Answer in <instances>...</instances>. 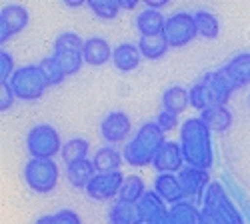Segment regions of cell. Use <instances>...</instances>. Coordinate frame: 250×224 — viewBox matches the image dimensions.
I'll return each mask as SVG.
<instances>
[{
    "instance_id": "cell-32",
    "label": "cell",
    "mask_w": 250,
    "mask_h": 224,
    "mask_svg": "<svg viewBox=\"0 0 250 224\" xmlns=\"http://www.w3.org/2000/svg\"><path fill=\"white\" fill-rule=\"evenodd\" d=\"M86 6L102 20H112L122 10L120 0H88Z\"/></svg>"
},
{
    "instance_id": "cell-11",
    "label": "cell",
    "mask_w": 250,
    "mask_h": 224,
    "mask_svg": "<svg viewBox=\"0 0 250 224\" xmlns=\"http://www.w3.org/2000/svg\"><path fill=\"white\" fill-rule=\"evenodd\" d=\"M28 10L22 4H4L0 8V42H6L28 24Z\"/></svg>"
},
{
    "instance_id": "cell-2",
    "label": "cell",
    "mask_w": 250,
    "mask_h": 224,
    "mask_svg": "<svg viewBox=\"0 0 250 224\" xmlns=\"http://www.w3.org/2000/svg\"><path fill=\"white\" fill-rule=\"evenodd\" d=\"M166 142L164 130L156 124V122H144V124L136 130V134L124 144L122 156L124 162H128L130 166H148L160 146Z\"/></svg>"
},
{
    "instance_id": "cell-20",
    "label": "cell",
    "mask_w": 250,
    "mask_h": 224,
    "mask_svg": "<svg viewBox=\"0 0 250 224\" xmlns=\"http://www.w3.org/2000/svg\"><path fill=\"white\" fill-rule=\"evenodd\" d=\"M200 118L212 132H226L232 126V112L226 104H212L200 112Z\"/></svg>"
},
{
    "instance_id": "cell-4",
    "label": "cell",
    "mask_w": 250,
    "mask_h": 224,
    "mask_svg": "<svg viewBox=\"0 0 250 224\" xmlns=\"http://www.w3.org/2000/svg\"><path fill=\"white\" fill-rule=\"evenodd\" d=\"M52 56L64 68L66 76H72L84 64V40L76 32H60L52 44Z\"/></svg>"
},
{
    "instance_id": "cell-5",
    "label": "cell",
    "mask_w": 250,
    "mask_h": 224,
    "mask_svg": "<svg viewBox=\"0 0 250 224\" xmlns=\"http://www.w3.org/2000/svg\"><path fill=\"white\" fill-rule=\"evenodd\" d=\"M202 208H206L210 214H214L220 224H244L242 214L234 206L230 196L226 194L224 186L216 180H212L210 184H208V188L202 196Z\"/></svg>"
},
{
    "instance_id": "cell-9",
    "label": "cell",
    "mask_w": 250,
    "mask_h": 224,
    "mask_svg": "<svg viewBox=\"0 0 250 224\" xmlns=\"http://www.w3.org/2000/svg\"><path fill=\"white\" fill-rule=\"evenodd\" d=\"M132 134V122L130 116L122 110H112L100 122V136L108 144H122L128 142V136Z\"/></svg>"
},
{
    "instance_id": "cell-21",
    "label": "cell",
    "mask_w": 250,
    "mask_h": 224,
    "mask_svg": "<svg viewBox=\"0 0 250 224\" xmlns=\"http://www.w3.org/2000/svg\"><path fill=\"white\" fill-rule=\"evenodd\" d=\"M166 26V18L162 16L160 10L154 8H144L142 12L136 14V30L140 36H156L162 34Z\"/></svg>"
},
{
    "instance_id": "cell-37",
    "label": "cell",
    "mask_w": 250,
    "mask_h": 224,
    "mask_svg": "<svg viewBox=\"0 0 250 224\" xmlns=\"http://www.w3.org/2000/svg\"><path fill=\"white\" fill-rule=\"evenodd\" d=\"M14 100H16V96H14V92H12V88H10V84H8V80L6 82H0V110H8L12 104H14Z\"/></svg>"
},
{
    "instance_id": "cell-39",
    "label": "cell",
    "mask_w": 250,
    "mask_h": 224,
    "mask_svg": "<svg viewBox=\"0 0 250 224\" xmlns=\"http://www.w3.org/2000/svg\"><path fill=\"white\" fill-rule=\"evenodd\" d=\"M168 2L166 0H146V8H154V10H158L160 6H166Z\"/></svg>"
},
{
    "instance_id": "cell-38",
    "label": "cell",
    "mask_w": 250,
    "mask_h": 224,
    "mask_svg": "<svg viewBox=\"0 0 250 224\" xmlns=\"http://www.w3.org/2000/svg\"><path fill=\"white\" fill-rule=\"evenodd\" d=\"M198 224H220V222H218V218L214 214H210L206 208H200V220H198Z\"/></svg>"
},
{
    "instance_id": "cell-31",
    "label": "cell",
    "mask_w": 250,
    "mask_h": 224,
    "mask_svg": "<svg viewBox=\"0 0 250 224\" xmlns=\"http://www.w3.org/2000/svg\"><path fill=\"white\" fill-rule=\"evenodd\" d=\"M188 100H190V106L194 110H200V112L214 104V98L210 94V88H208V84L204 82L202 78L198 80L196 84H192V88L188 90Z\"/></svg>"
},
{
    "instance_id": "cell-33",
    "label": "cell",
    "mask_w": 250,
    "mask_h": 224,
    "mask_svg": "<svg viewBox=\"0 0 250 224\" xmlns=\"http://www.w3.org/2000/svg\"><path fill=\"white\" fill-rule=\"evenodd\" d=\"M38 66H40V70H42V74L46 76V80H48V84H50V86L60 84L62 80L66 78L64 68L58 64V60H56L54 56H46V58H42V60L38 62Z\"/></svg>"
},
{
    "instance_id": "cell-13",
    "label": "cell",
    "mask_w": 250,
    "mask_h": 224,
    "mask_svg": "<svg viewBox=\"0 0 250 224\" xmlns=\"http://www.w3.org/2000/svg\"><path fill=\"white\" fill-rule=\"evenodd\" d=\"M220 70L224 72L234 90L250 84V50L232 56L224 66H220Z\"/></svg>"
},
{
    "instance_id": "cell-16",
    "label": "cell",
    "mask_w": 250,
    "mask_h": 224,
    "mask_svg": "<svg viewBox=\"0 0 250 224\" xmlns=\"http://www.w3.org/2000/svg\"><path fill=\"white\" fill-rule=\"evenodd\" d=\"M114 48L108 44L106 38L102 36H90L84 40V64L90 66H102L108 60H112Z\"/></svg>"
},
{
    "instance_id": "cell-17",
    "label": "cell",
    "mask_w": 250,
    "mask_h": 224,
    "mask_svg": "<svg viewBox=\"0 0 250 224\" xmlns=\"http://www.w3.org/2000/svg\"><path fill=\"white\" fill-rule=\"evenodd\" d=\"M140 48L138 44H132V42H122V44H116L114 46V52H112V64L116 70L120 72H132L138 68L140 64Z\"/></svg>"
},
{
    "instance_id": "cell-22",
    "label": "cell",
    "mask_w": 250,
    "mask_h": 224,
    "mask_svg": "<svg viewBox=\"0 0 250 224\" xmlns=\"http://www.w3.org/2000/svg\"><path fill=\"white\" fill-rule=\"evenodd\" d=\"M94 174H96V168L92 164V160H88V158L78 160V162H74V164L66 166V180H68V184L74 186V188H80V190H84L88 186V182L92 180Z\"/></svg>"
},
{
    "instance_id": "cell-23",
    "label": "cell",
    "mask_w": 250,
    "mask_h": 224,
    "mask_svg": "<svg viewBox=\"0 0 250 224\" xmlns=\"http://www.w3.org/2000/svg\"><path fill=\"white\" fill-rule=\"evenodd\" d=\"M124 162V156L122 152L116 148V146H102L94 152V158H92V164L96 168V172H114V170H120V164Z\"/></svg>"
},
{
    "instance_id": "cell-19",
    "label": "cell",
    "mask_w": 250,
    "mask_h": 224,
    "mask_svg": "<svg viewBox=\"0 0 250 224\" xmlns=\"http://www.w3.org/2000/svg\"><path fill=\"white\" fill-rule=\"evenodd\" d=\"M202 80L208 84V88H210V94L214 98V104H226L228 100H230L232 92H236L220 68H216L212 72H206L202 76Z\"/></svg>"
},
{
    "instance_id": "cell-30",
    "label": "cell",
    "mask_w": 250,
    "mask_h": 224,
    "mask_svg": "<svg viewBox=\"0 0 250 224\" xmlns=\"http://www.w3.org/2000/svg\"><path fill=\"white\" fill-rule=\"evenodd\" d=\"M170 218L174 224H198L200 208H196L188 200H180L170 206Z\"/></svg>"
},
{
    "instance_id": "cell-28",
    "label": "cell",
    "mask_w": 250,
    "mask_h": 224,
    "mask_svg": "<svg viewBox=\"0 0 250 224\" xmlns=\"http://www.w3.org/2000/svg\"><path fill=\"white\" fill-rule=\"evenodd\" d=\"M138 48L140 54L148 60H158L168 52V42H166L164 34H156V36H140L138 40Z\"/></svg>"
},
{
    "instance_id": "cell-27",
    "label": "cell",
    "mask_w": 250,
    "mask_h": 224,
    "mask_svg": "<svg viewBox=\"0 0 250 224\" xmlns=\"http://www.w3.org/2000/svg\"><path fill=\"white\" fill-rule=\"evenodd\" d=\"M88 152H90V142L86 138H70L62 144V150H60V156L64 160V164H74L78 160H84L88 158Z\"/></svg>"
},
{
    "instance_id": "cell-29",
    "label": "cell",
    "mask_w": 250,
    "mask_h": 224,
    "mask_svg": "<svg viewBox=\"0 0 250 224\" xmlns=\"http://www.w3.org/2000/svg\"><path fill=\"white\" fill-rule=\"evenodd\" d=\"M192 14H194V22H196L198 36H202V38H206V40H214V38H218L220 24H218V18L214 16V12L200 8V10L192 12Z\"/></svg>"
},
{
    "instance_id": "cell-14",
    "label": "cell",
    "mask_w": 250,
    "mask_h": 224,
    "mask_svg": "<svg viewBox=\"0 0 250 224\" xmlns=\"http://www.w3.org/2000/svg\"><path fill=\"white\" fill-rule=\"evenodd\" d=\"M178 180H180V186L184 190L186 196H192V198H200L204 196L208 184H210V174L208 170H202V168H194V166H184L178 174Z\"/></svg>"
},
{
    "instance_id": "cell-15",
    "label": "cell",
    "mask_w": 250,
    "mask_h": 224,
    "mask_svg": "<svg viewBox=\"0 0 250 224\" xmlns=\"http://www.w3.org/2000/svg\"><path fill=\"white\" fill-rule=\"evenodd\" d=\"M138 208H140V214H142V220L144 224H158L164 216H168L170 208L166 206V202L154 192V190H146L138 202Z\"/></svg>"
},
{
    "instance_id": "cell-1",
    "label": "cell",
    "mask_w": 250,
    "mask_h": 224,
    "mask_svg": "<svg viewBox=\"0 0 250 224\" xmlns=\"http://www.w3.org/2000/svg\"><path fill=\"white\" fill-rule=\"evenodd\" d=\"M180 148L186 166L210 170L214 164L212 150V130L208 128L200 116L186 118L180 124Z\"/></svg>"
},
{
    "instance_id": "cell-3",
    "label": "cell",
    "mask_w": 250,
    "mask_h": 224,
    "mask_svg": "<svg viewBox=\"0 0 250 224\" xmlns=\"http://www.w3.org/2000/svg\"><path fill=\"white\" fill-rule=\"evenodd\" d=\"M8 84L18 100H38L50 86L38 64H24L16 68Z\"/></svg>"
},
{
    "instance_id": "cell-26",
    "label": "cell",
    "mask_w": 250,
    "mask_h": 224,
    "mask_svg": "<svg viewBox=\"0 0 250 224\" xmlns=\"http://www.w3.org/2000/svg\"><path fill=\"white\" fill-rule=\"evenodd\" d=\"M188 106H190V100H188V90H186V88L170 86V88H166L162 92V108L164 110H170L174 114H180Z\"/></svg>"
},
{
    "instance_id": "cell-10",
    "label": "cell",
    "mask_w": 250,
    "mask_h": 224,
    "mask_svg": "<svg viewBox=\"0 0 250 224\" xmlns=\"http://www.w3.org/2000/svg\"><path fill=\"white\" fill-rule=\"evenodd\" d=\"M124 176L120 170H114V172H96L92 176V180L88 182V186L84 188L86 196L92 198V200H110V198H116L118 192H120V186L124 182Z\"/></svg>"
},
{
    "instance_id": "cell-12",
    "label": "cell",
    "mask_w": 250,
    "mask_h": 224,
    "mask_svg": "<svg viewBox=\"0 0 250 224\" xmlns=\"http://www.w3.org/2000/svg\"><path fill=\"white\" fill-rule=\"evenodd\" d=\"M152 166L158 170V174H178L186 166L180 142L166 140L160 146V150L156 152V156L152 160Z\"/></svg>"
},
{
    "instance_id": "cell-36",
    "label": "cell",
    "mask_w": 250,
    "mask_h": 224,
    "mask_svg": "<svg viewBox=\"0 0 250 224\" xmlns=\"http://www.w3.org/2000/svg\"><path fill=\"white\" fill-rule=\"evenodd\" d=\"M156 124L164 130V132H170V130H174L176 126H178V114H174V112H170V110H160L158 112V116H156Z\"/></svg>"
},
{
    "instance_id": "cell-41",
    "label": "cell",
    "mask_w": 250,
    "mask_h": 224,
    "mask_svg": "<svg viewBox=\"0 0 250 224\" xmlns=\"http://www.w3.org/2000/svg\"><path fill=\"white\" fill-rule=\"evenodd\" d=\"M82 4H84V2H68V0H66V6H82Z\"/></svg>"
},
{
    "instance_id": "cell-24",
    "label": "cell",
    "mask_w": 250,
    "mask_h": 224,
    "mask_svg": "<svg viewBox=\"0 0 250 224\" xmlns=\"http://www.w3.org/2000/svg\"><path fill=\"white\" fill-rule=\"evenodd\" d=\"M108 218L110 224H144L138 204H132V202L116 200L108 210Z\"/></svg>"
},
{
    "instance_id": "cell-6",
    "label": "cell",
    "mask_w": 250,
    "mask_h": 224,
    "mask_svg": "<svg viewBox=\"0 0 250 224\" xmlns=\"http://www.w3.org/2000/svg\"><path fill=\"white\" fill-rule=\"evenodd\" d=\"M58 164L50 158H30L24 164V182L36 194H48L58 184Z\"/></svg>"
},
{
    "instance_id": "cell-40",
    "label": "cell",
    "mask_w": 250,
    "mask_h": 224,
    "mask_svg": "<svg viewBox=\"0 0 250 224\" xmlns=\"http://www.w3.org/2000/svg\"><path fill=\"white\" fill-rule=\"evenodd\" d=\"M120 6L122 8H134L136 6V0H120Z\"/></svg>"
},
{
    "instance_id": "cell-8",
    "label": "cell",
    "mask_w": 250,
    "mask_h": 224,
    "mask_svg": "<svg viewBox=\"0 0 250 224\" xmlns=\"http://www.w3.org/2000/svg\"><path fill=\"white\" fill-rule=\"evenodd\" d=\"M164 38L168 42L170 48H182L186 44H190L192 40L198 36L196 22H194V14L192 12H174L166 18V26H164Z\"/></svg>"
},
{
    "instance_id": "cell-25",
    "label": "cell",
    "mask_w": 250,
    "mask_h": 224,
    "mask_svg": "<svg viewBox=\"0 0 250 224\" xmlns=\"http://www.w3.org/2000/svg\"><path fill=\"white\" fill-rule=\"evenodd\" d=\"M144 194H146V184H144V180L136 174H130V176H124V182L120 186V192H118L116 200L138 204Z\"/></svg>"
},
{
    "instance_id": "cell-18",
    "label": "cell",
    "mask_w": 250,
    "mask_h": 224,
    "mask_svg": "<svg viewBox=\"0 0 250 224\" xmlns=\"http://www.w3.org/2000/svg\"><path fill=\"white\" fill-rule=\"evenodd\" d=\"M154 192L168 204H176L186 198L176 174H158L154 178Z\"/></svg>"
},
{
    "instance_id": "cell-7",
    "label": "cell",
    "mask_w": 250,
    "mask_h": 224,
    "mask_svg": "<svg viewBox=\"0 0 250 224\" xmlns=\"http://www.w3.org/2000/svg\"><path fill=\"white\" fill-rule=\"evenodd\" d=\"M62 144L58 130L52 124H36L26 134V148L32 158H54L60 154Z\"/></svg>"
},
{
    "instance_id": "cell-35",
    "label": "cell",
    "mask_w": 250,
    "mask_h": 224,
    "mask_svg": "<svg viewBox=\"0 0 250 224\" xmlns=\"http://www.w3.org/2000/svg\"><path fill=\"white\" fill-rule=\"evenodd\" d=\"M16 72L14 68V58L8 50H0V82H6V80L12 78V74Z\"/></svg>"
},
{
    "instance_id": "cell-34",
    "label": "cell",
    "mask_w": 250,
    "mask_h": 224,
    "mask_svg": "<svg viewBox=\"0 0 250 224\" xmlns=\"http://www.w3.org/2000/svg\"><path fill=\"white\" fill-rule=\"evenodd\" d=\"M34 224H82L80 222V216L70 210V208H60L52 214H46V216H40Z\"/></svg>"
}]
</instances>
